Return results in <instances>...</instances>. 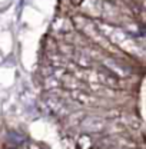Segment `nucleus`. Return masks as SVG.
Here are the masks:
<instances>
[{
    "label": "nucleus",
    "mask_w": 146,
    "mask_h": 149,
    "mask_svg": "<svg viewBox=\"0 0 146 149\" xmlns=\"http://www.w3.org/2000/svg\"><path fill=\"white\" fill-rule=\"evenodd\" d=\"M82 129L85 132H89V133H97L100 130L105 129L106 126V122L103 118H99V116H86L82 123H80Z\"/></svg>",
    "instance_id": "obj_1"
},
{
    "label": "nucleus",
    "mask_w": 146,
    "mask_h": 149,
    "mask_svg": "<svg viewBox=\"0 0 146 149\" xmlns=\"http://www.w3.org/2000/svg\"><path fill=\"white\" fill-rule=\"evenodd\" d=\"M102 65L106 68L105 70H109L110 73L115 74L116 77H117V76L125 77V76H128V74H129L128 69H126L122 63H119V62H116V60H113V59H105Z\"/></svg>",
    "instance_id": "obj_2"
},
{
    "label": "nucleus",
    "mask_w": 146,
    "mask_h": 149,
    "mask_svg": "<svg viewBox=\"0 0 146 149\" xmlns=\"http://www.w3.org/2000/svg\"><path fill=\"white\" fill-rule=\"evenodd\" d=\"M97 77H99V82L100 83H103V85H106V86H109V88H116L117 85H119V79L115 76V74H112L110 72H106V70H102V72H97Z\"/></svg>",
    "instance_id": "obj_3"
},
{
    "label": "nucleus",
    "mask_w": 146,
    "mask_h": 149,
    "mask_svg": "<svg viewBox=\"0 0 146 149\" xmlns=\"http://www.w3.org/2000/svg\"><path fill=\"white\" fill-rule=\"evenodd\" d=\"M70 96H72L74 100H77L79 103H82V105H86V103L92 102L90 95L82 92V91H72V92H70Z\"/></svg>",
    "instance_id": "obj_4"
},
{
    "label": "nucleus",
    "mask_w": 146,
    "mask_h": 149,
    "mask_svg": "<svg viewBox=\"0 0 146 149\" xmlns=\"http://www.w3.org/2000/svg\"><path fill=\"white\" fill-rule=\"evenodd\" d=\"M92 145V141H90V136L83 133L79 139H77V148L79 149H90Z\"/></svg>",
    "instance_id": "obj_5"
},
{
    "label": "nucleus",
    "mask_w": 146,
    "mask_h": 149,
    "mask_svg": "<svg viewBox=\"0 0 146 149\" xmlns=\"http://www.w3.org/2000/svg\"><path fill=\"white\" fill-rule=\"evenodd\" d=\"M27 149H42L37 143H35V142H32V143H29V148Z\"/></svg>",
    "instance_id": "obj_6"
},
{
    "label": "nucleus",
    "mask_w": 146,
    "mask_h": 149,
    "mask_svg": "<svg viewBox=\"0 0 146 149\" xmlns=\"http://www.w3.org/2000/svg\"><path fill=\"white\" fill-rule=\"evenodd\" d=\"M123 149H130V148H123Z\"/></svg>",
    "instance_id": "obj_7"
},
{
    "label": "nucleus",
    "mask_w": 146,
    "mask_h": 149,
    "mask_svg": "<svg viewBox=\"0 0 146 149\" xmlns=\"http://www.w3.org/2000/svg\"><path fill=\"white\" fill-rule=\"evenodd\" d=\"M22 149H26V148H22Z\"/></svg>",
    "instance_id": "obj_8"
}]
</instances>
